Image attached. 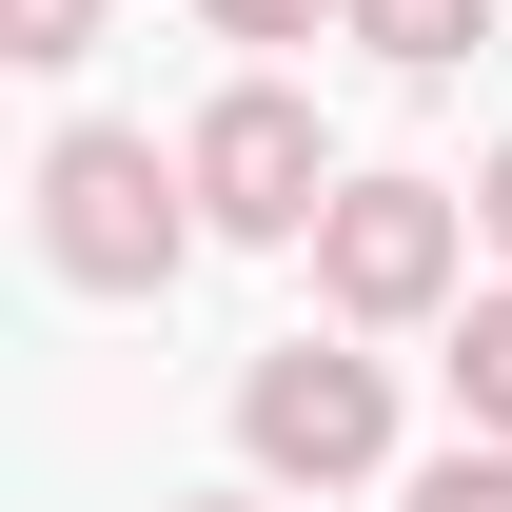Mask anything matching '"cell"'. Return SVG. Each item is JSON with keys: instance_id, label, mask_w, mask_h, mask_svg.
Here are the masks:
<instances>
[{"instance_id": "1", "label": "cell", "mask_w": 512, "mask_h": 512, "mask_svg": "<svg viewBox=\"0 0 512 512\" xmlns=\"http://www.w3.org/2000/svg\"><path fill=\"white\" fill-rule=\"evenodd\" d=\"M217 237L197 217V158H158L138 119H60L40 138V256L79 296H178V256Z\"/></svg>"}, {"instance_id": "2", "label": "cell", "mask_w": 512, "mask_h": 512, "mask_svg": "<svg viewBox=\"0 0 512 512\" xmlns=\"http://www.w3.org/2000/svg\"><path fill=\"white\" fill-rule=\"evenodd\" d=\"M237 453H256V493H355V473H394V355L276 335L237 375Z\"/></svg>"}, {"instance_id": "3", "label": "cell", "mask_w": 512, "mask_h": 512, "mask_svg": "<svg viewBox=\"0 0 512 512\" xmlns=\"http://www.w3.org/2000/svg\"><path fill=\"white\" fill-rule=\"evenodd\" d=\"M296 256H316V316H335V335H414V316H453L473 197H453V178H335V217H316Z\"/></svg>"}, {"instance_id": "4", "label": "cell", "mask_w": 512, "mask_h": 512, "mask_svg": "<svg viewBox=\"0 0 512 512\" xmlns=\"http://www.w3.org/2000/svg\"><path fill=\"white\" fill-rule=\"evenodd\" d=\"M178 158H197V217H217V237H316L335 217V138H316L296 79H217Z\"/></svg>"}, {"instance_id": "5", "label": "cell", "mask_w": 512, "mask_h": 512, "mask_svg": "<svg viewBox=\"0 0 512 512\" xmlns=\"http://www.w3.org/2000/svg\"><path fill=\"white\" fill-rule=\"evenodd\" d=\"M335 40H375L394 79H453V60H493V0H335Z\"/></svg>"}, {"instance_id": "6", "label": "cell", "mask_w": 512, "mask_h": 512, "mask_svg": "<svg viewBox=\"0 0 512 512\" xmlns=\"http://www.w3.org/2000/svg\"><path fill=\"white\" fill-rule=\"evenodd\" d=\"M453 434H512V276L453 316Z\"/></svg>"}, {"instance_id": "7", "label": "cell", "mask_w": 512, "mask_h": 512, "mask_svg": "<svg viewBox=\"0 0 512 512\" xmlns=\"http://www.w3.org/2000/svg\"><path fill=\"white\" fill-rule=\"evenodd\" d=\"M414 512H512V434H453L434 473H414Z\"/></svg>"}, {"instance_id": "8", "label": "cell", "mask_w": 512, "mask_h": 512, "mask_svg": "<svg viewBox=\"0 0 512 512\" xmlns=\"http://www.w3.org/2000/svg\"><path fill=\"white\" fill-rule=\"evenodd\" d=\"M0 60H40V79L99 60V0H0Z\"/></svg>"}, {"instance_id": "9", "label": "cell", "mask_w": 512, "mask_h": 512, "mask_svg": "<svg viewBox=\"0 0 512 512\" xmlns=\"http://www.w3.org/2000/svg\"><path fill=\"white\" fill-rule=\"evenodd\" d=\"M197 20H217V40H256V60H276V40H316L335 0H197Z\"/></svg>"}, {"instance_id": "10", "label": "cell", "mask_w": 512, "mask_h": 512, "mask_svg": "<svg viewBox=\"0 0 512 512\" xmlns=\"http://www.w3.org/2000/svg\"><path fill=\"white\" fill-rule=\"evenodd\" d=\"M473 237L512 256V138H493V158H473Z\"/></svg>"}, {"instance_id": "11", "label": "cell", "mask_w": 512, "mask_h": 512, "mask_svg": "<svg viewBox=\"0 0 512 512\" xmlns=\"http://www.w3.org/2000/svg\"><path fill=\"white\" fill-rule=\"evenodd\" d=\"M178 512H276V493H178Z\"/></svg>"}]
</instances>
